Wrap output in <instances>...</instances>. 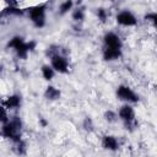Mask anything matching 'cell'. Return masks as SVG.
Returning a JSON list of instances; mask_svg holds the SVG:
<instances>
[{
    "instance_id": "obj_18",
    "label": "cell",
    "mask_w": 157,
    "mask_h": 157,
    "mask_svg": "<svg viewBox=\"0 0 157 157\" xmlns=\"http://www.w3.org/2000/svg\"><path fill=\"white\" fill-rule=\"evenodd\" d=\"M72 6H74V2H72L71 0L64 1V2H61V4H60V7H59V12H60L61 15H64V13H66L69 10H71V9H72Z\"/></svg>"
},
{
    "instance_id": "obj_17",
    "label": "cell",
    "mask_w": 157,
    "mask_h": 157,
    "mask_svg": "<svg viewBox=\"0 0 157 157\" xmlns=\"http://www.w3.org/2000/svg\"><path fill=\"white\" fill-rule=\"evenodd\" d=\"M103 118H104V120H105L107 123H115V121L119 119V118H118V113L114 112V110H112V109L105 110L104 114H103Z\"/></svg>"
},
{
    "instance_id": "obj_7",
    "label": "cell",
    "mask_w": 157,
    "mask_h": 157,
    "mask_svg": "<svg viewBox=\"0 0 157 157\" xmlns=\"http://www.w3.org/2000/svg\"><path fill=\"white\" fill-rule=\"evenodd\" d=\"M117 22L124 27H132L136 26L137 20L132 12H130L129 10H123L117 15Z\"/></svg>"
},
{
    "instance_id": "obj_15",
    "label": "cell",
    "mask_w": 157,
    "mask_h": 157,
    "mask_svg": "<svg viewBox=\"0 0 157 157\" xmlns=\"http://www.w3.org/2000/svg\"><path fill=\"white\" fill-rule=\"evenodd\" d=\"M94 121L91 117H85V119L82 120V129L86 131V132H93L94 131Z\"/></svg>"
},
{
    "instance_id": "obj_9",
    "label": "cell",
    "mask_w": 157,
    "mask_h": 157,
    "mask_svg": "<svg viewBox=\"0 0 157 157\" xmlns=\"http://www.w3.org/2000/svg\"><path fill=\"white\" fill-rule=\"evenodd\" d=\"M102 146H103V148H105L108 151H118V148L120 147V144L115 136L104 135L102 137Z\"/></svg>"
},
{
    "instance_id": "obj_11",
    "label": "cell",
    "mask_w": 157,
    "mask_h": 157,
    "mask_svg": "<svg viewBox=\"0 0 157 157\" xmlns=\"http://www.w3.org/2000/svg\"><path fill=\"white\" fill-rule=\"evenodd\" d=\"M12 151L17 156H26V153H27V144H26V141L22 137L20 140H17V141H13L12 142Z\"/></svg>"
},
{
    "instance_id": "obj_4",
    "label": "cell",
    "mask_w": 157,
    "mask_h": 157,
    "mask_svg": "<svg viewBox=\"0 0 157 157\" xmlns=\"http://www.w3.org/2000/svg\"><path fill=\"white\" fill-rule=\"evenodd\" d=\"M117 97L120 99V101H124L128 103H136L139 102V94L136 92H134L132 88H130L129 86L126 85H120L118 86L117 88Z\"/></svg>"
},
{
    "instance_id": "obj_8",
    "label": "cell",
    "mask_w": 157,
    "mask_h": 157,
    "mask_svg": "<svg viewBox=\"0 0 157 157\" xmlns=\"http://www.w3.org/2000/svg\"><path fill=\"white\" fill-rule=\"evenodd\" d=\"M103 42L105 48H112V49H121L123 47V42L120 39V37L114 33V32H108L104 34L103 37Z\"/></svg>"
},
{
    "instance_id": "obj_5",
    "label": "cell",
    "mask_w": 157,
    "mask_h": 157,
    "mask_svg": "<svg viewBox=\"0 0 157 157\" xmlns=\"http://www.w3.org/2000/svg\"><path fill=\"white\" fill-rule=\"evenodd\" d=\"M50 66L55 72L65 74L69 71V60L63 54H56L50 58Z\"/></svg>"
},
{
    "instance_id": "obj_16",
    "label": "cell",
    "mask_w": 157,
    "mask_h": 157,
    "mask_svg": "<svg viewBox=\"0 0 157 157\" xmlns=\"http://www.w3.org/2000/svg\"><path fill=\"white\" fill-rule=\"evenodd\" d=\"M72 20L76 22V23H81L83 20H85V10L83 7H77L72 11Z\"/></svg>"
},
{
    "instance_id": "obj_6",
    "label": "cell",
    "mask_w": 157,
    "mask_h": 157,
    "mask_svg": "<svg viewBox=\"0 0 157 157\" xmlns=\"http://www.w3.org/2000/svg\"><path fill=\"white\" fill-rule=\"evenodd\" d=\"M29 18L36 27H38V28L43 27L45 25V6L38 5V6L33 7L29 11Z\"/></svg>"
},
{
    "instance_id": "obj_20",
    "label": "cell",
    "mask_w": 157,
    "mask_h": 157,
    "mask_svg": "<svg viewBox=\"0 0 157 157\" xmlns=\"http://www.w3.org/2000/svg\"><path fill=\"white\" fill-rule=\"evenodd\" d=\"M7 120H9L7 109H6L2 104H0V124H5Z\"/></svg>"
},
{
    "instance_id": "obj_3",
    "label": "cell",
    "mask_w": 157,
    "mask_h": 157,
    "mask_svg": "<svg viewBox=\"0 0 157 157\" xmlns=\"http://www.w3.org/2000/svg\"><path fill=\"white\" fill-rule=\"evenodd\" d=\"M34 45H36L34 42L26 43L21 37H13V38L9 42V44H7L9 48L15 49L16 53H17V55H18L20 58H23V59H26V58H27V54H28L31 50H33Z\"/></svg>"
},
{
    "instance_id": "obj_19",
    "label": "cell",
    "mask_w": 157,
    "mask_h": 157,
    "mask_svg": "<svg viewBox=\"0 0 157 157\" xmlns=\"http://www.w3.org/2000/svg\"><path fill=\"white\" fill-rule=\"evenodd\" d=\"M108 16L109 15H108V11L105 9H103V7L97 9V17H98V20L101 22H105L108 20Z\"/></svg>"
},
{
    "instance_id": "obj_10",
    "label": "cell",
    "mask_w": 157,
    "mask_h": 157,
    "mask_svg": "<svg viewBox=\"0 0 157 157\" xmlns=\"http://www.w3.org/2000/svg\"><path fill=\"white\" fill-rule=\"evenodd\" d=\"M121 56V49H112V48H105L103 49V59L105 61H113L118 60Z\"/></svg>"
},
{
    "instance_id": "obj_13",
    "label": "cell",
    "mask_w": 157,
    "mask_h": 157,
    "mask_svg": "<svg viewBox=\"0 0 157 157\" xmlns=\"http://www.w3.org/2000/svg\"><path fill=\"white\" fill-rule=\"evenodd\" d=\"M6 109H17L20 105H21V97L20 96H17V94H12V96H9L6 99H5V102H4V104H2Z\"/></svg>"
},
{
    "instance_id": "obj_2",
    "label": "cell",
    "mask_w": 157,
    "mask_h": 157,
    "mask_svg": "<svg viewBox=\"0 0 157 157\" xmlns=\"http://www.w3.org/2000/svg\"><path fill=\"white\" fill-rule=\"evenodd\" d=\"M118 118H120L124 123V126L129 131H134L137 128V120H136V114L135 109L130 104H124L119 108L118 112Z\"/></svg>"
},
{
    "instance_id": "obj_1",
    "label": "cell",
    "mask_w": 157,
    "mask_h": 157,
    "mask_svg": "<svg viewBox=\"0 0 157 157\" xmlns=\"http://www.w3.org/2000/svg\"><path fill=\"white\" fill-rule=\"evenodd\" d=\"M21 130H22V121L18 117H13L9 119L5 124H2L0 135L5 139H10L12 142L21 139Z\"/></svg>"
},
{
    "instance_id": "obj_22",
    "label": "cell",
    "mask_w": 157,
    "mask_h": 157,
    "mask_svg": "<svg viewBox=\"0 0 157 157\" xmlns=\"http://www.w3.org/2000/svg\"><path fill=\"white\" fill-rule=\"evenodd\" d=\"M39 120H40V123H42V125H43V126H45V125H47V121H45L43 118H40Z\"/></svg>"
},
{
    "instance_id": "obj_14",
    "label": "cell",
    "mask_w": 157,
    "mask_h": 157,
    "mask_svg": "<svg viewBox=\"0 0 157 157\" xmlns=\"http://www.w3.org/2000/svg\"><path fill=\"white\" fill-rule=\"evenodd\" d=\"M40 71H42L43 78L47 80V81L53 80V77H54V75H55V71L53 70V67H52L50 65H43L42 69H40Z\"/></svg>"
},
{
    "instance_id": "obj_12",
    "label": "cell",
    "mask_w": 157,
    "mask_h": 157,
    "mask_svg": "<svg viewBox=\"0 0 157 157\" xmlns=\"http://www.w3.org/2000/svg\"><path fill=\"white\" fill-rule=\"evenodd\" d=\"M61 96V92L59 88H56L55 86H47L45 91H44V98L48 99V101H58Z\"/></svg>"
},
{
    "instance_id": "obj_21",
    "label": "cell",
    "mask_w": 157,
    "mask_h": 157,
    "mask_svg": "<svg viewBox=\"0 0 157 157\" xmlns=\"http://www.w3.org/2000/svg\"><path fill=\"white\" fill-rule=\"evenodd\" d=\"M145 20L155 26L156 22H157V15H156V12H148V13H146L145 15Z\"/></svg>"
}]
</instances>
